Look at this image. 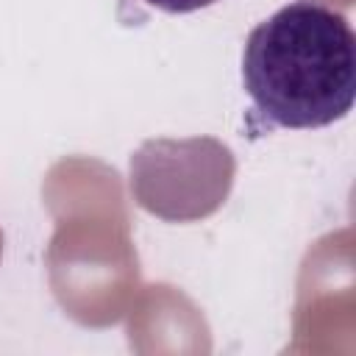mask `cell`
Instances as JSON below:
<instances>
[{
    "instance_id": "cell-2",
    "label": "cell",
    "mask_w": 356,
    "mask_h": 356,
    "mask_svg": "<svg viewBox=\"0 0 356 356\" xmlns=\"http://www.w3.org/2000/svg\"><path fill=\"white\" fill-rule=\"evenodd\" d=\"M145 3L153 6V8H161L167 14H189V11L206 8V6H211L217 0H145Z\"/></svg>"
},
{
    "instance_id": "cell-1",
    "label": "cell",
    "mask_w": 356,
    "mask_h": 356,
    "mask_svg": "<svg viewBox=\"0 0 356 356\" xmlns=\"http://www.w3.org/2000/svg\"><path fill=\"white\" fill-rule=\"evenodd\" d=\"M242 83L273 125L325 128L342 120L356 97L350 22L317 0L281 6L245 39Z\"/></svg>"
}]
</instances>
